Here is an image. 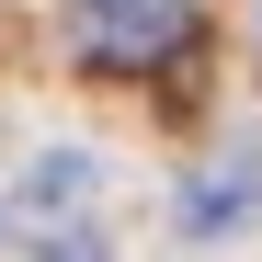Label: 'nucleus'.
Wrapping results in <instances>:
<instances>
[{"label":"nucleus","instance_id":"20e7f679","mask_svg":"<svg viewBox=\"0 0 262 262\" xmlns=\"http://www.w3.org/2000/svg\"><path fill=\"white\" fill-rule=\"evenodd\" d=\"M34 262H103V239H80V228H69V239H46Z\"/></svg>","mask_w":262,"mask_h":262},{"label":"nucleus","instance_id":"f257e3e1","mask_svg":"<svg viewBox=\"0 0 262 262\" xmlns=\"http://www.w3.org/2000/svg\"><path fill=\"white\" fill-rule=\"evenodd\" d=\"M80 23H92L103 69H148V57L194 46V0H80Z\"/></svg>","mask_w":262,"mask_h":262},{"label":"nucleus","instance_id":"7ed1b4c3","mask_svg":"<svg viewBox=\"0 0 262 262\" xmlns=\"http://www.w3.org/2000/svg\"><path fill=\"white\" fill-rule=\"evenodd\" d=\"M80 194H92V160H80V148H57V160H34V171H23V205H46V216L80 205Z\"/></svg>","mask_w":262,"mask_h":262},{"label":"nucleus","instance_id":"f03ea898","mask_svg":"<svg viewBox=\"0 0 262 262\" xmlns=\"http://www.w3.org/2000/svg\"><path fill=\"white\" fill-rule=\"evenodd\" d=\"M183 216H194V228H239V216H262V171H216V183H194Z\"/></svg>","mask_w":262,"mask_h":262}]
</instances>
